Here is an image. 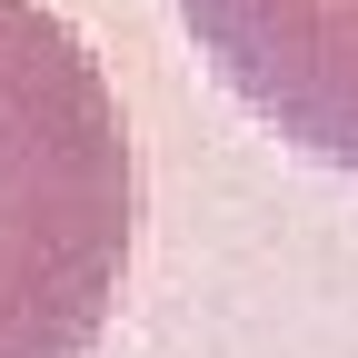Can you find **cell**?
I'll list each match as a JSON object with an SVG mask.
<instances>
[{"label":"cell","mask_w":358,"mask_h":358,"mask_svg":"<svg viewBox=\"0 0 358 358\" xmlns=\"http://www.w3.org/2000/svg\"><path fill=\"white\" fill-rule=\"evenodd\" d=\"M140 150L100 50L0 0V358H90L129 299Z\"/></svg>","instance_id":"obj_1"},{"label":"cell","mask_w":358,"mask_h":358,"mask_svg":"<svg viewBox=\"0 0 358 358\" xmlns=\"http://www.w3.org/2000/svg\"><path fill=\"white\" fill-rule=\"evenodd\" d=\"M209 80L279 150L358 179V0H169Z\"/></svg>","instance_id":"obj_2"}]
</instances>
